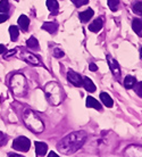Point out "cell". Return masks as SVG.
<instances>
[{
  "instance_id": "6da1fadb",
  "label": "cell",
  "mask_w": 142,
  "mask_h": 157,
  "mask_svg": "<svg viewBox=\"0 0 142 157\" xmlns=\"http://www.w3.org/2000/svg\"><path fill=\"white\" fill-rule=\"evenodd\" d=\"M87 138L88 134L85 131H75V132H72L65 138H63L58 142L57 148L62 154L71 155V154L76 153L82 147L83 144L87 140Z\"/></svg>"
},
{
  "instance_id": "7a4b0ae2",
  "label": "cell",
  "mask_w": 142,
  "mask_h": 157,
  "mask_svg": "<svg viewBox=\"0 0 142 157\" xmlns=\"http://www.w3.org/2000/svg\"><path fill=\"white\" fill-rule=\"evenodd\" d=\"M23 121L28 130L34 133H41L44 130V124L42 120L31 109H26L23 114Z\"/></svg>"
},
{
  "instance_id": "3957f363",
  "label": "cell",
  "mask_w": 142,
  "mask_h": 157,
  "mask_svg": "<svg viewBox=\"0 0 142 157\" xmlns=\"http://www.w3.org/2000/svg\"><path fill=\"white\" fill-rule=\"evenodd\" d=\"M44 92H46V97H47L48 101L51 105H59L62 102V89L60 86L56 82H49L47 86H44Z\"/></svg>"
},
{
  "instance_id": "277c9868",
  "label": "cell",
  "mask_w": 142,
  "mask_h": 157,
  "mask_svg": "<svg viewBox=\"0 0 142 157\" xmlns=\"http://www.w3.org/2000/svg\"><path fill=\"white\" fill-rule=\"evenodd\" d=\"M10 89L16 96H24L28 91V86H26V81L22 74L14 75L10 80Z\"/></svg>"
},
{
  "instance_id": "5b68a950",
  "label": "cell",
  "mask_w": 142,
  "mask_h": 157,
  "mask_svg": "<svg viewBox=\"0 0 142 157\" xmlns=\"http://www.w3.org/2000/svg\"><path fill=\"white\" fill-rule=\"evenodd\" d=\"M31 147V141L26 137L16 138L13 142V148L18 151H28Z\"/></svg>"
},
{
  "instance_id": "8992f818",
  "label": "cell",
  "mask_w": 142,
  "mask_h": 157,
  "mask_svg": "<svg viewBox=\"0 0 142 157\" xmlns=\"http://www.w3.org/2000/svg\"><path fill=\"white\" fill-rule=\"evenodd\" d=\"M82 78H83L79 74V73L72 71V70H69V71L67 72V80L73 84V86H82Z\"/></svg>"
},
{
  "instance_id": "52a82bcc",
  "label": "cell",
  "mask_w": 142,
  "mask_h": 157,
  "mask_svg": "<svg viewBox=\"0 0 142 157\" xmlns=\"http://www.w3.org/2000/svg\"><path fill=\"white\" fill-rule=\"evenodd\" d=\"M107 60H108L109 67H110V70H111V72H113L114 76L119 78V76H121V68H119V65H118V63H117V60H115L110 55H107Z\"/></svg>"
},
{
  "instance_id": "ba28073f",
  "label": "cell",
  "mask_w": 142,
  "mask_h": 157,
  "mask_svg": "<svg viewBox=\"0 0 142 157\" xmlns=\"http://www.w3.org/2000/svg\"><path fill=\"white\" fill-rule=\"evenodd\" d=\"M21 57H22L25 62H28V63L32 64V65H36V66H41V65H42L41 62H40V59L38 58L36 55L31 54V52H23V54L21 55Z\"/></svg>"
},
{
  "instance_id": "9c48e42d",
  "label": "cell",
  "mask_w": 142,
  "mask_h": 157,
  "mask_svg": "<svg viewBox=\"0 0 142 157\" xmlns=\"http://www.w3.org/2000/svg\"><path fill=\"white\" fill-rule=\"evenodd\" d=\"M82 86H84V89L89 92H95V84L92 82V80L90 78H88V76H84L82 78Z\"/></svg>"
},
{
  "instance_id": "30bf717a",
  "label": "cell",
  "mask_w": 142,
  "mask_h": 157,
  "mask_svg": "<svg viewBox=\"0 0 142 157\" xmlns=\"http://www.w3.org/2000/svg\"><path fill=\"white\" fill-rule=\"evenodd\" d=\"M36 144V156H44L48 151V146L47 144H44V142H39L36 141L34 142Z\"/></svg>"
},
{
  "instance_id": "8fae6325",
  "label": "cell",
  "mask_w": 142,
  "mask_h": 157,
  "mask_svg": "<svg viewBox=\"0 0 142 157\" xmlns=\"http://www.w3.org/2000/svg\"><path fill=\"white\" fill-rule=\"evenodd\" d=\"M93 15H95V12H93L91 8H89V9H87V10L80 13L79 17L82 23H87V22H89V21L93 17Z\"/></svg>"
},
{
  "instance_id": "7c38bea8",
  "label": "cell",
  "mask_w": 142,
  "mask_h": 157,
  "mask_svg": "<svg viewBox=\"0 0 142 157\" xmlns=\"http://www.w3.org/2000/svg\"><path fill=\"white\" fill-rule=\"evenodd\" d=\"M100 99H101L103 105L108 107V108H111V107L114 106V100L111 99V97L107 92H101L100 94Z\"/></svg>"
},
{
  "instance_id": "4fadbf2b",
  "label": "cell",
  "mask_w": 142,
  "mask_h": 157,
  "mask_svg": "<svg viewBox=\"0 0 142 157\" xmlns=\"http://www.w3.org/2000/svg\"><path fill=\"white\" fill-rule=\"evenodd\" d=\"M103 20L101 18H97V20H95L92 23L89 25V30H90L91 32H95V33H97V32H99L100 30H101V28H103Z\"/></svg>"
},
{
  "instance_id": "5bb4252c",
  "label": "cell",
  "mask_w": 142,
  "mask_h": 157,
  "mask_svg": "<svg viewBox=\"0 0 142 157\" xmlns=\"http://www.w3.org/2000/svg\"><path fill=\"white\" fill-rule=\"evenodd\" d=\"M87 107H89V108H95L97 110H101L100 102L97 99L93 98V97H91V96H89L87 98Z\"/></svg>"
},
{
  "instance_id": "9a60e30c",
  "label": "cell",
  "mask_w": 142,
  "mask_h": 157,
  "mask_svg": "<svg viewBox=\"0 0 142 157\" xmlns=\"http://www.w3.org/2000/svg\"><path fill=\"white\" fill-rule=\"evenodd\" d=\"M18 25H20V28L22 29L24 32L28 31V25H30V20H28V16H25V15L20 16V18H18Z\"/></svg>"
},
{
  "instance_id": "2e32d148",
  "label": "cell",
  "mask_w": 142,
  "mask_h": 157,
  "mask_svg": "<svg viewBox=\"0 0 142 157\" xmlns=\"http://www.w3.org/2000/svg\"><path fill=\"white\" fill-rule=\"evenodd\" d=\"M42 29L48 31L49 33H55L57 31V29H58V24L55 23V22H47V23H43Z\"/></svg>"
},
{
  "instance_id": "e0dca14e",
  "label": "cell",
  "mask_w": 142,
  "mask_h": 157,
  "mask_svg": "<svg viewBox=\"0 0 142 157\" xmlns=\"http://www.w3.org/2000/svg\"><path fill=\"white\" fill-rule=\"evenodd\" d=\"M132 29L136 34H141L142 32V20L141 18H134L132 22Z\"/></svg>"
},
{
  "instance_id": "ac0fdd59",
  "label": "cell",
  "mask_w": 142,
  "mask_h": 157,
  "mask_svg": "<svg viewBox=\"0 0 142 157\" xmlns=\"http://www.w3.org/2000/svg\"><path fill=\"white\" fill-rule=\"evenodd\" d=\"M47 7L52 14H57L59 9V5L57 2V0H47Z\"/></svg>"
},
{
  "instance_id": "d6986e66",
  "label": "cell",
  "mask_w": 142,
  "mask_h": 157,
  "mask_svg": "<svg viewBox=\"0 0 142 157\" xmlns=\"http://www.w3.org/2000/svg\"><path fill=\"white\" fill-rule=\"evenodd\" d=\"M135 83H136V78L132 75H127L126 78H124V86L126 89H132L135 86Z\"/></svg>"
},
{
  "instance_id": "ffe728a7",
  "label": "cell",
  "mask_w": 142,
  "mask_h": 157,
  "mask_svg": "<svg viewBox=\"0 0 142 157\" xmlns=\"http://www.w3.org/2000/svg\"><path fill=\"white\" fill-rule=\"evenodd\" d=\"M26 46H28V48L32 49V50H39V42H38V40L34 36H31L26 41Z\"/></svg>"
},
{
  "instance_id": "44dd1931",
  "label": "cell",
  "mask_w": 142,
  "mask_h": 157,
  "mask_svg": "<svg viewBox=\"0 0 142 157\" xmlns=\"http://www.w3.org/2000/svg\"><path fill=\"white\" fill-rule=\"evenodd\" d=\"M9 33H10V39L12 41H16L17 38H18V34H20V31H18V29L12 25L10 28H9Z\"/></svg>"
},
{
  "instance_id": "7402d4cb",
  "label": "cell",
  "mask_w": 142,
  "mask_h": 157,
  "mask_svg": "<svg viewBox=\"0 0 142 157\" xmlns=\"http://www.w3.org/2000/svg\"><path fill=\"white\" fill-rule=\"evenodd\" d=\"M119 0H108V7L110 8L113 12H116L118 9Z\"/></svg>"
},
{
  "instance_id": "603a6c76",
  "label": "cell",
  "mask_w": 142,
  "mask_h": 157,
  "mask_svg": "<svg viewBox=\"0 0 142 157\" xmlns=\"http://www.w3.org/2000/svg\"><path fill=\"white\" fill-rule=\"evenodd\" d=\"M133 12L136 15H142V1H136L133 5Z\"/></svg>"
},
{
  "instance_id": "cb8c5ba5",
  "label": "cell",
  "mask_w": 142,
  "mask_h": 157,
  "mask_svg": "<svg viewBox=\"0 0 142 157\" xmlns=\"http://www.w3.org/2000/svg\"><path fill=\"white\" fill-rule=\"evenodd\" d=\"M9 9L8 0H1L0 1V13H7Z\"/></svg>"
},
{
  "instance_id": "d4e9b609",
  "label": "cell",
  "mask_w": 142,
  "mask_h": 157,
  "mask_svg": "<svg viewBox=\"0 0 142 157\" xmlns=\"http://www.w3.org/2000/svg\"><path fill=\"white\" fill-rule=\"evenodd\" d=\"M134 88L135 92H136V94H138L139 97H141L142 98V82H138L135 83V86H133Z\"/></svg>"
},
{
  "instance_id": "484cf974",
  "label": "cell",
  "mask_w": 142,
  "mask_h": 157,
  "mask_svg": "<svg viewBox=\"0 0 142 157\" xmlns=\"http://www.w3.org/2000/svg\"><path fill=\"white\" fill-rule=\"evenodd\" d=\"M76 7H82L84 5L89 4V0H71Z\"/></svg>"
},
{
  "instance_id": "4316f807",
  "label": "cell",
  "mask_w": 142,
  "mask_h": 157,
  "mask_svg": "<svg viewBox=\"0 0 142 157\" xmlns=\"http://www.w3.org/2000/svg\"><path fill=\"white\" fill-rule=\"evenodd\" d=\"M8 141V137L2 132H0V147H4Z\"/></svg>"
},
{
  "instance_id": "83f0119b",
  "label": "cell",
  "mask_w": 142,
  "mask_h": 157,
  "mask_svg": "<svg viewBox=\"0 0 142 157\" xmlns=\"http://www.w3.org/2000/svg\"><path fill=\"white\" fill-rule=\"evenodd\" d=\"M64 51L60 50V49H58V48H56L55 50H54V56H55L56 58H62V57H64Z\"/></svg>"
},
{
  "instance_id": "f1b7e54d",
  "label": "cell",
  "mask_w": 142,
  "mask_h": 157,
  "mask_svg": "<svg viewBox=\"0 0 142 157\" xmlns=\"http://www.w3.org/2000/svg\"><path fill=\"white\" fill-rule=\"evenodd\" d=\"M89 70L92 72H95V71H98V66H97L95 63H91L90 65H89Z\"/></svg>"
},
{
  "instance_id": "f546056e",
  "label": "cell",
  "mask_w": 142,
  "mask_h": 157,
  "mask_svg": "<svg viewBox=\"0 0 142 157\" xmlns=\"http://www.w3.org/2000/svg\"><path fill=\"white\" fill-rule=\"evenodd\" d=\"M8 20V15H6V14H0V23H2V22H5V21Z\"/></svg>"
},
{
  "instance_id": "4dcf8cb0",
  "label": "cell",
  "mask_w": 142,
  "mask_h": 157,
  "mask_svg": "<svg viewBox=\"0 0 142 157\" xmlns=\"http://www.w3.org/2000/svg\"><path fill=\"white\" fill-rule=\"evenodd\" d=\"M14 54H16V50H15V49H14V50H12V51H9V52H7V54H6V55L4 56V57H5L6 59H7V58H9L10 56L14 55Z\"/></svg>"
},
{
  "instance_id": "1f68e13d",
  "label": "cell",
  "mask_w": 142,
  "mask_h": 157,
  "mask_svg": "<svg viewBox=\"0 0 142 157\" xmlns=\"http://www.w3.org/2000/svg\"><path fill=\"white\" fill-rule=\"evenodd\" d=\"M48 157H59L58 155L56 153H54V151H51V153H49V155H48Z\"/></svg>"
},
{
  "instance_id": "d6a6232c",
  "label": "cell",
  "mask_w": 142,
  "mask_h": 157,
  "mask_svg": "<svg viewBox=\"0 0 142 157\" xmlns=\"http://www.w3.org/2000/svg\"><path fill=\"white\" fill-rule=\"evenodd\" d=\"M5 51H6V48H5V46L0 44V54H2V52H5Z\"/></svg>"
},
{
  "instance_id": "836d02e7",
  "label": "cell",
  "mask_w": 142,
  "mask_h": 157,
  "mask_svg": "<svg viewBox=\"0 0 142 157\" xmlns=\"http://www.w3.org/2000/svg\"><path fill=\"white\" fill-rule=\"evenodd\" d=\"M8 157H22L21 155H18V154H9L8 155Z\"/></svg>"
},
{
  "instance_id": "e575fe53",
  "label": "cell",
  "mask_w": 142,
  "mask_h": 157,
  "mask_svg": "<svg viewBox=\"0 0 142 157\" xmlns=\"http://www.w3.org/2000/svg\"><path fill=\"white\" fill-rule=\"evenodd\" d=\"M140 56H141V58H142V48L140 49Z\"/></svg>"
}]
</instances>
